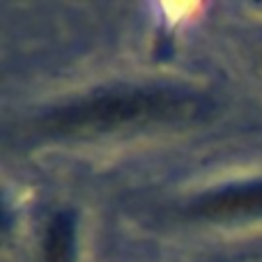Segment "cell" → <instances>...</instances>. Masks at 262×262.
Listing matches in <instances>:
<instances>
[{
    "instance_id": "1",
    "label": "cell",
    "mask_w": 262,
    "mask_h": 262,
    "mask_svg": "<svg viewBox=\"0 0 262 262\" xmlns=\"http://www.w3.org/2000/svg\"><path fill=\"white\" fill-rule=\"evenodd\" d=\"M203 108V97L177 88H118L49 111L37 120V131L49 136L99 134L127 124L193 118Z\"/></svg>"
},
{
    "instance_id": "2",
    "label": "cell",
    "mask_w": 262,
    "mask_h": 262,
    "mask_svg": "<svg viewBox=\"0 0 262 262\" xmlns=\"http://www.w3.org/2000/svg\"><path fill=\"white\" fill-rule=\"evenodd\" d=\"M189 214L198 219H235L262 214V182L232 184L195 198Z\"/></svg>"
},
{
    "instance_id": "3",
    "label": "cell",
    "mask_w": 262,
    "mask_h": 262,
    "mask_svg": "<svg viewBox=\"0 0 262 262\" xmlns=\"http://www.w3.org/2000/svg\"><path fill=\"white\" fill-rule=\"evenodd\" d=\"M74 235H76L74 214H55L44 235V262H72Z\"/></svg>"
}]
</instances>
